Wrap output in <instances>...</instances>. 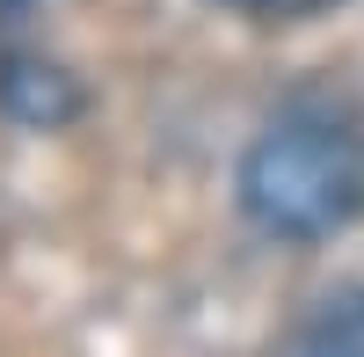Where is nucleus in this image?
<instances>
[{
  "label": "nucleus",
  "instance_id": "nucleus-1",
  "mask_svg": "<svg viewBox=\"0 0 364 357\" xmlns=\"http://www.w3.org/2000/svg\"><path fill=\"white\" fill-rule=\"evenodd\" d=\"M240 212L269 241H328L364 219V124L343 102H284L240 154Z\"/></svg>",
  "mask_w": 364,
  "mask_h": 357
},
{
  "label": "nucleus",
  "instance_id": "nucleus-2",
  "mask_svg": "<svg viewBox=\"0 0 364 357\" xmlns=\"http://www.w3.org/2000/svg\"><path fill=\"white\" fill-rule=\"evenodd\" d=\"M284 357H364V284L357 292H336V299L291 336Z\"/></svg>",
  "mask_w": 364,
  "mask_h": 357
},
{
  "label": "nucleus",
  "instance_id": "nucleus-3",
  "mask_svg": "<svg viewBox=\"0 0 364 357\" xmlns=\"http://www.w3.org/2000/svg\"><path fill=\"white\" fill-rule=\"evenodd\" d=\"M226 8H240V15H299V8H314V0H226Z\"/></svg>",
  "mask_w": 364,
  "mask_h": 357
},
{
  "label": "nucleus",
  "instance_id": "nucleus-4",
  "mask_svg": "<svg viewBox=\"0 0 364 357\" xmlns=\"http://www.w3.org/2000/svg\"><path fill=\"white\" fill-rule=\"evenodd\" d=\"M22 8H29V0H0V29H8V22H15Z\"/></svg>",
  "mask_w": 364,
  "mask_h": 357
}]
</instances>
